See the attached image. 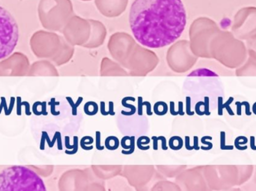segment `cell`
<instances>
[{
	"label": "cell",
	"mask_w": 256,
	"mask_h": 191,
	"mask_svg": "<svg viewBox=\"0 0 256 191\" xmlns=\"http://www.w3.org/2000/svg\"><path fill=\"white\" fill-rule=\"evenodd\" d=\"M194 150H198V138H197V136H195V138H194Z\"/></svg>",
	"instance_id": "obj_26"
},
{
	"label": "cell",
	"mask_w": 256,
	"mask_h": 191,
	"mask_svg": "<svg viewBox=\"0 0 256 191\" xmlns=\"http://www.w3.org/2000/svg\"><path fill=\"white\" fill-rule=\"evenodd\" d=\"M168 105L164 102H156L154 105V112L158 116H165L168 112Z\"/></svg>",
	"instance_id": "obj_11"
},
{
	"label": "cell",
	"mask_w": 256,
	"mask_h": 191,
	"mask_svg": "<svg viewBox=\"0 0 256 191\" xmlns=\"http://www.w3.org/2000/svg\"><path fill=\"white\" fill-rule=\"evenodd\" d=\"M128 0H96V4L100 13L108 16H118L123 13Z\"/></svg>",
	"instance_id": "obj_5"
},
{
	"label": "cell",
	"mask_w": 256,
	"mask_h": 191,
	"mask_svg": "<svg viewBox=\"0 0 256 191\" xmlns=\"http://www.w3.org/2000/svg\"><path fill=\"white\" fill-rule=\"evenodd\" d=\"M66 99H67L68 102H69V104H70V106H72V115H73V116L78 115V106H79L81 104V103H82V100H84V98H82V97L78 98V102H76V103H74V102H73V100H72V98L67 97V98H66Z\"/></svg>",
	"instance_id": "obj_14"
},
{
	"label": "cell",
	"mask_w": 256,
	"mask_h": 191,
	"mask_svg": "<svg viewBox=\"0 0 256 191\" xmlns=\"http://www.w3.org/2000/svg\"><path fill=\"white\" fill-rule=\"evenodd\" d=\"M108 114L110 116L116 115L115 111H114V103L112 102H109V111H108Z\"/></svg>",
	"instance_id": "obj_22"
},
{
	"label": "cell",
	"mask_w": 256,
	"mask_h": 191,
	"mask_svg": "<svg viewBox=\"0 0 256 191\" xmlns=\"http://www.w3.org/2000/svg\"><path fill=\"white\" fill-rule=\"evenodd\" d=\"M150 142V138H148V136H140L137 140V147H138V150H142V151H147L150 148V146H148Z\"/></svg>",
	"instance_id": "obj_12"
},
{
	"label": "cell",
	"mask_w": 256,
	"mask_h": 191,
	"mask_svg": "<svg viewBox=\"0 0 256 191\" xmlns=\"http://www.w3.org/2000/svg\"><path fill=\"white\" fill-rule=\"evenodd\" d=\"M19 40V28L13 15L0 6V60L13 52Z\"/></svg>",
	"instance_id": "obj_3"
},
{
	"label": "cell",
	"mask_w": 256,
	"mask_h": 191,
	"mask_svg": "<svg viewBox=\"0 0 256 191\" xmlns=\"http://www.w3.org/2000/svg\"><path fill=\"white\" fill-rule=\"evenodd\" d=\"M96 148H97L98 151H102V150H104L105 146H102V142H100V132H96Z\"/></svg>",
	"instance_id": "obj_16"
},
{
	"label": "cell",
	"mask_w": 256,
	"mask_h": 191,
	"mask_svg": "<svg viewBox=\"0 0 256 191\" xmlns=\"http://www.w3.org/2000/svg\"><path fill=\"white\" fill-rule=\"evenodd\" d=\"M130 26L137 42L148 48L174 43L186 27V12L182 0H134Z\"/></svg>",
	"instance_id": "obj_1"
},
{
	"label": "cell",
	"mask_w": 256,
	"mask_h": 191,
	"mask_svg": "<svg viewBox=\"0 0 256 191\" xmlns=\"http://www.w3.org/2000/svg\"><path fill=\"white\" fill-rule=\"evenodd\" d=\"M130 136H126L122 139L121 141V146L124 150H128L130 148H132V147L135 146V136H131V144H128V141L129 140Z\"/></svg>",
	"instance_id": "obj_15"
},
{
	"label": "cell",
	"mask_w": 256,
	"mask_h": 191,
	"mask_svg": "<svg viewBox=\"0 0 256 191\" xmlns=\"http://www.w3.org/2000/svg\"><path fill=\"white\" fill-rule=\"evenodd\" d=\"M94 142L92 136H84L80 140V146L85 151H90L93 150V146H91Z\"/></svg>",
	"instance_id": "obj_13"
},
{
	"label": "cell",
	"mask_w": 256,
	"mask_h": 191,
	"mask_svg": "<svg viewBox=\"0 0 256 191\" xmlns=\"http://www.w3.org/2000/svg\"><path fill=\"white\" fill-rule=\"evenodd\" d=\"M178 115L184 116V112L183 111V103L182 102H178Z\"/></svg>",
	"instance_id": "obj_25"
},
{
	"label": "cell",
	"mask_w": 256,
	"mask_h": 191,
	"mask_svg": "<svg viewBox=\"0 0 256 191\" xmlns=\"http://www.w3.org/2000/svg\"><path fill=\"white\" fill-rule=\"evenodd\" d=\"M66 148L70 151H66V154H74L78 152V148H79V139L78 136H74V145L70 146L69 144V138L66 136Z\"/></svg>",
	"instance_id": "obj_8"
},
{
	"label": "cell",
	"mask_w": 256,
	"mask_h": 191,
	"mask_svg": "<svg viewBox=\"0 0 256 191\" xmlns=\"http://www.w3.org/2000/svg\"><path fill=\"white\" fill-rule=\"evenodd\" d=\"M168 146L172 150L178 151L183 147L182 138L178 136H174L170 138V141H168Z\"/></svg>",
	"instance_id": "obj_9"
},
{
	"label": "cell",
	"mask_w": 256,
	"mask_h": 191,
	"mask_svg": "<svg viewBox=\"0 0 256 191\" xmlns=\"http://www.w3.org/2000/svg\"><path fill=\"white\" fill-rule=\"evenodd\" d=\"M73 12V4L70 0H40L38 13L44 24L52 25L61 20Z\"/></svg>",
	"instance_id": "obj_4"
},
{
	"label": "cell",
	"mask_w": 256,
	"mask_h": 191,
	"mask_svg": "<svg viewBox=\"0 0 256 191\" xmlns=\"http://www.w3.org/2000/svg\"><path fill=\"white\" fill-rule=\"evenodd\" d=\"M120 146V140L116 136H108L105 140V148L110 151L116 150Z\"/></svg>",
	"instance_id": "obj_7"
},
{
	"label": "cell",
	"mask_w": 256,
	"mask_h": 191,
	"mask_svg": "<svg viewBox=\"0 0 256 191\" xmlns=\"http://www.w3.org/2000/svg\"><path fill=\"white\" fill-rule=\"evenodd\" d=\"M143 99L141 96L138 97V115L142 116L143 115Z\"/></svg>",
	"instance_id": "obj_17"
},
{
	"label": "cell",
	"mask_w": 256,
	"mask_h": 191,
	"mask_svg": "<svg viewBox=\"0 0 256 191\" xmlns=\"http://www.w3.org/2000/svg\"><path fill=\"white\" fill-rule=\"evenodd\" d=\"M84 112L88 116H94L98 112V105L96 102H88L84 105Z\"/></svg>",
	"instance_id": "obj_10"
},
{
	"label": "cell",
	"mask_w": 256,
	"mask_h": 191,
	"mask_svg": "<svg viewBox=\"0 0 256 191\" xmlns=\"http://www.w3.org/2000/svg\"><path fill=\"white\" fill-rule=\"evenodd\" d=\"M158 140L161 141V146H162V150L164 151H166L168 150V146H167L166 140L165 136H158Z\"/></svg>",
	"instance_id": "obj_18"
},
{
	"label": "cell",
	"mask_w": 256,
	"mask_h": 191,
	"mask_svg": "<svg viewBox=\"0 0 256 191\" xmlns=\"http://www.w3.org/2000/svg\"><path fill=\"white\" fill-rule=\"evenodd\" d=\"M152 139L153 140L154 150L156 151V150H158V141H159V140H158V136H152Z\"/></svg>",
	"instance_id": "obj_23"
},
{
	"label": "cell",
	"mask_w": 256,
	"mask_h": 191,
	"mask_svg": "<svg viewBox=\"0 0 256 191\" xmlns=\"http://www.w3.org/2000/svg\"><path fill=\"white\" fill-rule=\"evenodd\" d=\"M128 100H131V102H135L136 98L134 97H131V96H129V97H126L122 100V105L124 108H130V111L129 112H126V111L122 110L121 112V114L124 116H132L136 114V108L134 105L132 104H128L127 102Z\"/></svg>",
	"instance_id": "obj_6"
},
{
	"label": "cell",
	"mask_w": 256,
	"mask_h": 191,
	"mask_svg": "<svg viewBox=\"0 0 256 191\" xmlns=\"http://www.w3.org/2000/svg\"><path fill=\"white\" fill-rule=\"evenodd\" d=\"M46 190L37 174L24 166H12L0 172V191Z\"/></svg>",
	"instance_id": "obj_2"
},
{
	"label": "cell",
	"mask_w": 256,
	"mask_h": 191,
	"mask_svg": "<svg viewBox=\"0 0 256 191\" xmlns=\"http://www.w3.org/2000/svg\"><path fill=\"white\" fill-rule=\"evenodd\" d=\"M185 146H186V148L189 151H191V150H194V146H190V138L189 136H186L185 138Z\"/></svg>",
	"instance_id": "obj_24"
},
{
	"label": "cell",
	"mask_w": 256,
	"mask_h": 191,
	"mask_svg": "<svg viewBox=\"0 0 256 191\" xmlns=\"http://www.w3.org/2000/svg\"><path fill=\"white\" fill-rule=\"evenodd\" d=\"M100 110L102 115L105 116H106L109 115L108 112H106V110H105V103L104 102H100Z\"/></svg>",
	"instance_id": "obj_21"
},
{
	"label": "cell",
	"mask_w": 256,
	"mask_h": 191,
	"mask_svg": "<svg viewBox=\"0 0 256 191\" xmlns=\"http://www.w3.org/2000/svg\"><path fill=\"white\" fill-rule=\"evenodd\" d=\"M170 114L172 116L178 115V112L174 110V103L173 102H170Z\"/></svg>",
	"instance_id": "obj_20"
},
{
	"label": "cell",
	"mask_w": 256,
	"mask_h": 191,
	"mask_svg": "<svg viewBox=\"0 0 256 191\" xmlns=\"http://www.w3.org/2000/svg\"><path fill=\"white\" fill-rule=\"evenodd\" d=\"M190 100L191 98L190 97H186V114H188V115L189 116H192L194 114V112H192L190 110Z\"/></svg>",
	"instance_id": "obj_19"
},
{
	"label": "cell",
	"mask_w": 256,
	"mask_h": 191,
	"mask_svg": "<svg viewBox=\"0 0 256 191\" xmlns=\"http://www.w3.org/2000/svg\"><path fill=\"white\" fill-rule=\"evenodd\" d=\"M82 1H91V0H82Z\"/></svg>",
	"instance_id": "obj_27"
}]
</instances>
